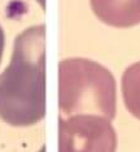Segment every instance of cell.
Here are the masks:
<instances>
[{
	"mask_svg": "<svg viewBox=\"0 0 140 152\" xmlns=\"http://www.w3.org/2000/svg\"><path fill=\"white\" fill-rule=\"evenodd\" d=\"M45 27L15 40L9 68L0 75V116L12 125H31L45 115Z\"/></svg>",
	"mask_w": 140,
	"mask_h": 152,
	"instance_id": "obj_1",
	"label": "cell"
},
{
	"mask_svg": "<svg viewBox=\"0 0 140 152\" xmlns=\"http://www.w3.org/2000/svg\"><path fill=\"white\" fill-rule=\"evenodd\" d=\"M3 50H4V32H3V28L0 27V60H1V56H3Z\"/></svg>",
	"mask_w": 140,
	"mask_h": 152,
	"instance_id": "obj_2",
	"label": "cell"
}]
</instances>
